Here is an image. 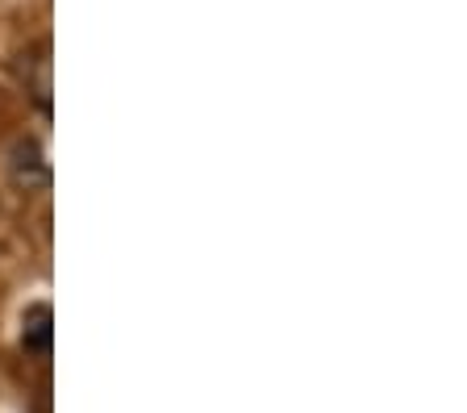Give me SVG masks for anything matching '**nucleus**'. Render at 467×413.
<instances>
[{"label":"nucleus","mask_w":467,"mask_h":413,"mask_svg":"<svg viewBox=\"0 0 467 413\" xmlns=\"http://www.w3.org/2000/svg\"><path fill=\"white\" fill-rule=\"evenodd\" d=\"M21 346L34 355L50 351V305H29L21 317Z\"/></svg>","instance_id":"obj_2"},{"label":"nucleus","mask_w":467,"mask_h":413,"mask_svg":"<svg viewBox=\"0 0 467 413\" xmlns=\"http://www.w3.org/2000/svg\"><path fill=\"white\" fill-rule=\"evenodd\" d=\"M9 176H13V184L26 188V192H42V188L50 184V159L38 138L26 134L9 147Z\"/></svg>","instance_id":"obj_1"}]
</instances>
